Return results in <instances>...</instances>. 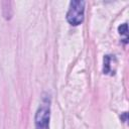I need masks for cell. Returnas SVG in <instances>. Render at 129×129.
Masks as SVG:
<instances>
[{"instance_id":"1","label":"cell","mask_w":129,"mask_h":129,"mask_svg":"<svg viewBox=\"0 0 129 129\" xmlns=\"http://www.w3.org/2000/svg\"><path fill=\"white\" fill-rule=\"evenodd\" d=\"M85 2L84 1H72L70 3V8L67 13V20L71 25L77 26L81 24L84 20Z\"/></svg>"},{"instance_id":"2","label":"cell","mask_w":129,"mask_h":129,"mask_svg":"<svg viewBox=\"0 0 129 129\" xmlns=\"http://www.w3.org/2000/svg\"><path fill=\"white\" fill-rule=\"evenodd\" d=\"M50 110L48 102H44L37 109L34 117V123L36 129H49Z\"/></svg>"},{"instance_id":"3","label":"cell","mask_w":129,"mask_h":129,"mask_svg":"<svg viewBox=\"0 0 129 129\" xmlns=\"http://www.w3.org/2000/svg\"><path fill=\"white\" fill-rule=\"evenodd\" d=\"M114 59V57H112V55H105L104 57V68H103V72L104 74H111L114 75V70L112 69V60Z\"/></svg>"},{"instance_id":"4","label":"cell","mask_w":129,"mask_h":129,"mask_svg":"<svg viewBox=\"0 0 129 129\" xmlns=\"http://www.w3.org/2000/svg\"><path fill=\"white\" fill-rule=\"evenodd\" d=\"M118 31H119V33H120V34L125 35V36H126V38H127V32H128L127 23H123V24H121V25L118 27Z\"/></svg>"}]
</instances>
